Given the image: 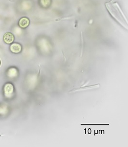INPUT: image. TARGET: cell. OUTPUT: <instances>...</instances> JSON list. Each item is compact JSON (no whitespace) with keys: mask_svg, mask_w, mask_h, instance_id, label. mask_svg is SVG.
Returning a JSON list of instances; mask_svg holds the SVG:
<instances>
[{"mask_svg":"<svg viewBox=\"0 0 128 147\" xmlns=\"http://www.w3.org/2000/svg\"><path fill=\"white\" fill-rule=\"evenodd\" d=\"M106 6L112 18H113L123 28L128 29L127 19L118 3L112 0L111 2L106 3Z\"/></svg>","mask_w":128,"mask_h":147,"instance_id":"1","label":"cell"},{"mask_svg":"<svg viewBox=\"0 0 128 147\" xmlns=\"http://www.w3.org/2000/svg\"><path fill=\"white\" fill-rule=\"evenodd\" d=\"M3 40L4 43L7 44H11L14 40V35L11 32H7L4 34L3 36Z\"/></svg>","mask_w":128,"mask_h":147,"instance_id":"2","label":"cell"},{"mask_svg":"<svg viewBox=\"0 0 128 147\" xmlns=\"http://www.w3.org/2000/svg\"><path fill=\"white\" fill-rule=\"evenodd\" d=\"M30 24L29 19L26 17H23L19 20L18 25L22 28H26Z\"/></svg>","mask_w":128,"mask_h":147,"instance_id":"3","label":"cell"},{"mask_svg":"<svg viewBox=\"0 0 128 147\" xmlns=\"http://www.w3.org/2000/svg\"><path fill=\"white\" fill-rule=\"evenodd\" d=\"M10 49L14 53H19L22 51L21 45L17 43H14L10 46Z\"/></svg>","mask_w":128,"mask_h":147,"instance_id":"4","label":"cell"},{"mask_svg":"<svg viewBox=\"0 0 128 147\" xmlns=\"http://www.w3.org/2000/svg\"><path fill=\"white\" fill-rule=\"evenodd\" d=\"M40 3L44 7H48L50 5L51 0H40Z\"/></svg>","mask_w":128,"mask_h":147,"instance_id":"5","label":"cell"},{"mask_svg":"<svg viewBox=\"0 0 128 147\" xmlns=\"http://www.w3.org/2000/svg\"><path fill=\"white\" fill-rule=\"evenodd\" d=\"M13 91V85H11V84H7L5 86V92L6 93L10 94Z\"/></svg>","mask_w":128,"mask_h":147,"instance_id":"6","label":"cell"},{"mask_svg":"<svg viewBox=\"0 0 128 147\" xmlns=\"http://www.w3.org/2000/svg\"><path fill=\"white\" fill-rule=\"evenodd\" d=\"M1 65V59H0V66Z\"/></svg>","mask_w":128,"mask_h":147,"instance_id":"7","label":"cell"}]
</instances>
